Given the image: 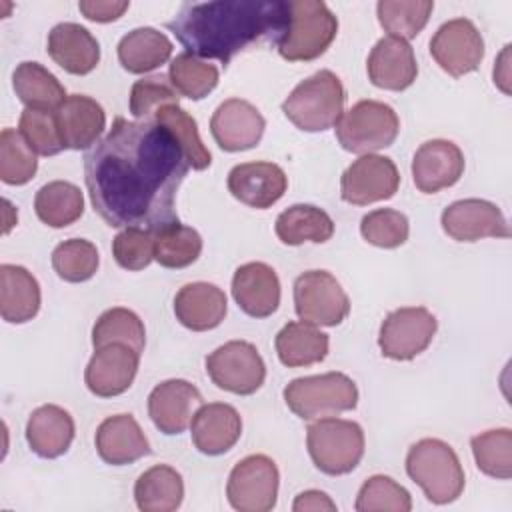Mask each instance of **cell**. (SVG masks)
<instances>
[{
  "mask_svg": "<svg viewBox=\"0 0 512 512\" xmlns=\"http://www.w3.org/2000/svg\"><path fill=\"white\" fill-rule=\"evenodd\" d=\"M294 308L304 322L338 326L350 312V300L330 272L308 270L294 280Z\"/></svg>",
  "mask_w": 512,
  "mask_h": 512,
  "instance_id": "11",
  "label": "cell"
},
{
  "mask_svg": "<svg viewBox=\"0 0 512 512\" xmlns=\"http://www.w3.org/2000/svg\"><path fill=\"white\" fill-rule=\"evenodd\" d=\"M354 508L358 512H410V492L384 474L370 476L358 490Z\"/></svg>",
  "mask_w": 512,
  "mask_h": 512,
  "instance_id": "44",
  "label": "cell"
},
{
  "mask_svg": "<svg viewBox=\"0 0 512 512\" xmlns=\"http://www.w3.org/2000/svg\"><path fill=\"white\" fill-rule=\"evenodd\" d=\"M12 88L26 108L56 110L66 100L60 80L38 62H20L12 72Z\"/></svg>",
  "mask_w": 512,
  "mask_h": 512,
  "instance_id": "34",
  "label": "cell"
},
{
  "mask_svg": "<svg viewBox=\"0 0 512 512\" xmlns=\"http://www.w3.org/2000/svg\"><path fill=\"white\" fill-rule=\"evenodd\" d=\"M284 402L298 418L318 420L354 410L358 404V388L354 380L342 372L304 376L284 388Z\"/></svg>",
  "mask_w": 512,
  "mask_h": 512,
  "instance_id": "7",
  "label": "cell"
},
{
  "mask_svg": "<svg viewBox=\"0 0 512 512\" xmlns=\"http://www.w3.org/2000/svg\"><path fill=\"white\" fill-rule=\"evenodd\" d=\"M306 446L320 472L342 476L352 472L364 456V430L354 420L318 418L306 430Z\"/></svg>",
  "mask_w": 512,
  "mask_h": 512,
  "instance_id": "6",
  "label": "cell"
},
{
  "mask_svg": "<svg viewBox=\"0 0 512 512\" xmlns=\"http://www.w3.org/2000/svg\"><path fill=\"white\" fill-rule=\"evenodd\" d=\"M98 250L90 240L70 238L52 252V268L66 282H86L98 270Z\"/></svg>",
  "mask_w": 512,
  "mask_h": 512,
  "instance_id": "43",
  "label": "cell"
},
{
  "mask_svg": "<svg viewBox=\"0 0 512 512\" xmlns=\"http://www.w3.org/2000/svg\"><path fill=\"white\" fill-rule=\"evenodd\" d=\"M130 2L128 0H82L78 4L80 12L92 20V22H112L118 20L126 10Z\"/></svg>",
  "mask_w": 512,
  "mask_h": 512,
  "instance_id": "49",
  "label": "cell"
},
{
  "mask_svg": "<svg viewBox=\"0 0 512 512\" xmlns=\"http://www.w3.org/2000/svg\"><path fill=\"white\" fill-rule=\"evenodd\" d=\"M280 362L288 368L312 366L326 358L330 338L310 322H288L274 340Z\"/></svg>",
  "mask_w": 512,
  "mask_h": 512,
  "instance_id": "30",
  "label": "cell"
},
{
  "mask_svg": "<svg viewBox=\"0 0 512 512\" xmlns=\"http://www.w3.org/2000/svg\"><path fill=\"white\" fill-rule=\"evenodd\" d=\"M40 310V284L24 266H0V314L10 324H24Z\"/></svg>",
  "mask_w": 512,
  "mask_h": 512,
  "instance_id": "29",
  "label": "cell"
},
{
  "mask_svg": "<svg viewBox=\"0 0 512 512\" xmlns=\"http://www.w3.org/2000/svg\"><path fill=\"white\" fill-rule=\"evenodd\" d=\"M18 132L26 144L40 156H54L64 150L56 114L52 110L24 108L18 122Z\"/></svg>",
  "mask_w": 512,
  "mask_h": 512,
  "instance_id": "46",
  "label": "cell"
},
{
  "mask_svg": "<svg viewBox=\"0 0 512 512\" xmlns=\"http://www.w3.org/2000/svg\"><path fill=\"white\" fill-rule=\"evenodd\" d=\"M344 86L330 70H318L302 80L282 102L284 116L304 132H324L344 114Z\"/></svg>",
  "mask_w": 512,
  "mask_h": 512,
  "instance_id": "4",
  "label": "cell"
},
{
  "mask_svg": "<svg viewBox=\"0 0 512 512\" xmlns=\"http://www.w3.org/2000/svg\"><path fill=\"white\" fill-rule=\"evenodd\" d=\"M112 256L124 270H144L154 260V234L142 228H124L112 240Z\"/></svg>",
  "mask_w": 512,
  "mask_h": 512,
  "instance_id": "48",
  "label": "cell"
},
{
  "mask_svg": "<svg viewBox=\"0 0 512 512\" xmlns=\"http://www.w3.org/2000/svg\"><path fill=\"white\" fill-rule=\"evenodd\" d=\"M338 34V18L322 0H292L290 20L278 52L288 62H310L322 56Z\"/></svg>",
  "mask_w": 512,
  "mask_h": 512,
  "instance_id": "5",
  "label": "cell"
},
{
  "mask_svg": "<svg viewBox=\"0 0 512 512\" xmlns=\"http://www.w3.org/2000/svg\"><path fill=\"white\" fill-rule=\"evenodd\" d=\"M430 54L444 72L460 78L480 66L484 58V38L472 20L452 18L434 32Z\"/></svg>",
  "mask_w": 512,
  "mask_h": 512,
  "instance_id": "13",
  "label": "cell"
},
{
  "mask_svg": "<svg viewBox=\"0 0 512 512\" xmlns=\"http://www.w3.org/2000/svg\"><path fill=\"white\" fill-rule=\"evenodd\" d=\"M108 344H124L142 354L146 344V330L140 316L122 306L102 312L92 326V346L102 348Z\"/></svg>",
  "mask_w": 512,
  "mask_h": 512,
  "instance_id": "37",
  "label": "cell"
},
{
  "mask_svg": "<svg viewBox=\"0 0 512 512\" xmlns=\"http://www.w3.org/2000/svg\"><path fill=\"white\" fill-rule=\"evenodd\" d=\"M168 78L178 94L190 100H202L216 88L220 72L214 64L204 62L194 54L182 52L170 62Z\"/></svg>",
  "mask_w": 512,
  "mask_h": 512,
  "instance_id": "41",
  "label": "cell"
},
{
  "mask_svg": "<svg viewBox=\"0 0 512 512\" xmlns=\"http://www.w3.org/2000/svg\"><path fill=\"white\" fill-rule=\"evenodd\" d=\"M228 192L250 208H270L288 186L284 170L274 162H244L228 172Z\"/></svg>",
  "mask_w": 512,
  "mask_h": 512,
  "instance_id": "20",
  "label": "cell"
},
{
  "mask_svg": "<svg viewBox=\"0 0 512 512\" xmlns=\"http://www.w3.org/2000/svg\"><path fill=\"white\" fill-rule=\"evenodd\" d=\"M464 174L462 150L442 138L420 144L412 158V178L420 192L434 194L442 188L454 186Z\"/></svg>",
  "mask_w": 512,
  "mask_h": 512,
  "instance_id": "19",
  "label": "cell"
},
{
  "mask_svg": "<svg viewBox=\"0 0 512 512\" xmlns=\"http://www.w3.org/2000/svg\"><path fill=\"white\" fill-rule=\"evenodd\" d=\"M96 452L110 466H124L150 454V442L132 414L102 420L96 430Z\"/></svg>",
  "mask_w": 512,
  "mask_h": 512,
  "instance_id": "25",
  "label": "cell"
},
{
  "mask_svg": "<svg viewBox=\"0 0 512 512\" xmlns=\"http://www.w3.org/2000/svg\"><path fill=\"white\" fill-rule=\"evenodd\" d=\"M200 406V390L192 382L180 378L160 382L148 396V416L154 426L168 436L184 432Z\"/></svg>",
  "mask_w": 512,
  "mask_h": 512,
  "instance_id": "16",
  "label": "cell"
},
{
  "mask_svg": "<svg viewBox=\"0 0 512 512\" xmlns=\"http://www.w3.org/2000/svg\"><path fill=\"white\" fill-rule=\"evenodd\" d=\"M436 328L438 322L428 308H398L382 320L378 346L390 360H412L430 346Z\"/></svg>",
  "mask_w": 512,
  "mask_h": 512,
  "instance_id": "12",
  "label": "cell"
},
{
  "mask_svg": "<svg viewBox=\"0 0 512 512\" xmlns=\"http://www.w3.org/2000/svg\"><path fill=\"white\" fill-rule=\"evenodd\" d=\"M50 58L70 74L84 76L100 62V44L92 32L76 22H60L48 32Z\"/></svg>",
  "mask_w": 512,
  "mask_h": 512,
  "instance_id": "26",
  "label": "cell"
},
{
  "mask_svg": "<svg viewBox=\"0 0 512 512\" xmlns=\"http://www.w3.org/2000/svg\"><path fill=\"white\" fill-rule=\"evenodd\" d=\"M226 310V294L210 282L184 284L174 296L176 320L194 332H206L220 326Z\"/></svg>",
  "mask_w": 512,
  "mask_h": 512,
  "instance_id": "27",
  "label": "cell"
},
{
  "mask_svg": "<svg viewBox=\"0 0 512 512\" xmlns=\"http://www.w3.org/2000/svg\"><path fill=\"white\" fill-rule=\"evenodd\" d=\"M154 122L164 126L174 136V140L182 148L190 168L204 170L210 166L212 156L200 140L196 120L186 110H182L178 104H168L156 112Z\"/></svg>",
  "mask_w": 512,
  "mask_h": 512,
  "instance_id": "39",
  "label": "cell"
},
{
  "mask_svg": "<svg viewBox=\"0 0 512 512\" xmlns=\"http://www.w3.org/2000/svg\"><path fill=\"white\" fill-rule=\"evenodd\" d=\"M360 234L372 246L398 248L408 240L410 224L402 212L392 208H378L362 216Z\"/></svg>",
  "mask_w": 512,
  "mask_h": 512,
  "instance_id": "47",
  "label": "cell"
},
{
  "mask_svg": "<svg viewBox=\"0 0 512 512\" xmlns=\"http://www.w3.org/2000/svg\"><path fill=\"white\" fill-rule=\"evenodd\" d=\"M206 372L218 388L250 396L264 384L266 364L254 344L230 340L206 356Z\"/></svg>",
  "mask_w": 512,
  "mask_h": 512,
  "instance_id": "9",
  "label": "cell"
},
{
  "mask_svg": "<svg viewBox=\"0 0 512 512\" xmlns=\"http://www.w3.org/2000/svg\"><path fill=\"white\" fill-rule=\"evenodd\" d=\"M266 120L256 106L240 98L224 100L212 114L210 132L226 152H242L258 146Z\"/></svg>",
  "mask_w": 512,
  "mask_h": 512,
  "instance_id": "17",
  "label": "cell"
},
{
  "mask_svg": "<svg viewBox=\"0 0 512 512\" xmlns=\"http://www.w3.org/2000/svg\"><path fill=\"white\" fill-rule=\"evenodd\" d=\"M400 130L398 114L380 100H360L336 124L340 146L354 154H374L392 146Z\"/></svg>",
  "mask_w": 512,
  "mask_h": 512,
  "instance_id": "8",
  "label": "cell"
},
{
  "mask_svg": "<svg viewBox=\"0 0 512 512\" xmlns=\"http://www.w3.org/2000/svg\"><path fill=\"white\" fill-rule=\"evenodd\" d=\"M188 162L174 136L154 120L114 118L84 156L94 210L114 228L158 230L176 218V192Z\"/></svg>",
  "mask_w": 512,
  "mask_h": 512,
  "instance_id": "1",
  "label": "cell"
},
{
  "mask_svg": "<svg viewBox=\"0 0 512 512\" xmlns=\"http://www.w3.org/2000/svg\"><path fill=\"white\" fill-rule=\"evenodd\" d=\"M274 230L278 240L288 246H300L304 242L322 244L332 238L334 222L318 206L294 204L278 214Z\"/></svg>",
  "mask_w": 512,
  "mask_h": 512,
  "instance_id": "33",
  "label": "cell"
},
{
  "mask_svg": "<svg viewBox=\"0 0 512 512\" xmlns=\"http://www.w3.org/2000/svg\"><path fill=\"white\" fill-rule=\"evenodd\" d=\"M154 234V260L164 268H186L194 264L202 252L200 234L178 220L160 226Z\"/></svg>",
  "mask_w": 512,
  "mask_h": 512,
  "instance_id": "36",
  "label": "cell"
},
{
  "mask_svg": "<svg viewBox=\"0 0 512 512\" xmlns=\"http://www.w3.org/2000/svg\"><path fill=\"white\" fill-rule=\"evenodd\" d=\"M36 170V152L18 130L4 128L0 132V180L10 186H22L34 178Z\"/></svg>",
  "mask_w": 512,
  "mask_h": 512,
  "instance_id": "42",
  "label": "cell"
},
{
  "mask_svg": "<svg viewBox=\"0 0 512 512\" xmlns=\"http://www.w3.org/2000/svg\"><path fill=\"white\" fill-rule=\"evenodd\" d=\"M170 38L150 26L134 28L118 42V60L130 74H146L156 70L172 56Z\"/></svg>",
  "mask_w": 512,
  "mask_h": 512,
  "instance_id": "31",
  "label": "cell"
},
{
  "mask_svg": "<svg viewBox=\"0 0 512 512\" xmlns=\"http://www.w3.org/2000/svg\"><path fill=\"white\" fill-rule=\"evenodd\" d=\"M508 52H510V46H504V50L500 54V60L494 66V84H498L506 94L510 92L506 88V82H508Z\"/></svg>",
  "mask_w": 512,
  "mask_h": 512,
  "instance_id": "51",
  "label": "cell"
},
{
  "mask_svg": "<svg viewBox=\"0 0 512 512\" xmlns=\"http://www.w3.org/2000/svg\"><path fill=\"white\" fill-rule=\"evenodd\" d=\"M180 94L164 74L136 80L130 90V114L136 120H154L156 112L168 104H178Z\"/></svg>",
  "mask_w": 512,
  "mask_h": 512,
  "instance_id": "45",
  "label": "cell"
},
{
  "mask_svg": "<svg viewBox=\"0 0 512 512\" xmlns=\"http://www.w3.org/2000/svg\"><path fill=\"white\" fill-rule=\"evenodd\" d=\"M368 78L374 86L400 92L412 86L418 76V62L412 46L406 40L384 36L368 54Z\"/></svg>",
  "mask_w": 512,
  "mask_h": 512,
  "instance_id": "21",
  "label": "cell"
},
{
  "mask_svg": "<svg viewBox=\"0 0 512 512\" xmlns=\"http://www.w3.org/2000/svg\"><path fill=\"white\" fill-rule=\"evenodd\" d=\"M232 296L248 316L266 318L280 306L278 274L264 262H246L232 276Z\"/></svg>",
  "mask_w": 512,
  "mask_h": 512,
  "instance_id": "22",
  "label": "cell"
},
{
  "mask_svg": "<svg viewBox=\"0 0 512 512\" xmlns=\"http://www.w3.org/2000/svg\"><path fill=\"white\" fill-rule=\"evenodd\" d=\"M134 498L142 512H172L182 504L184 480L172 466H152L138 476Z\"/></svg>",
  "mask_w": 512,
  "mask_h": 512,
  "instance_id": "32",
  "label": "cell"
},
{
  "mask_svg": "<svg viewBox=\"0 0 512 512\" xmlns=\"http://www.w3.org/2000/svg\"><path fill=\"white\" fill-rule=\"evenodd\" d=\"M140 354L124 344H108L94 348L86 366L84 382L94 396L112 398L124 394L138 372Z\"/></svg>",
  "mask_w": 512,
  "mask_h": 512,
  "instance_id": "18",
  "label": "cell"
},
{
  "mask_svg": "<svg viewBox=\"0 0 512 512\" xmlns=\"http://www.w3.org/2000/svg\"><path fill=\"white\" fill-rule=\"evenodd\" d=\"M190 434L198 452L206 456H220L240 440L242 418L230 404H202L190 422Z\"/></svg>",
  "mask_w": 512,
  "mask_h": 512,
  "instance_id": "23",
  "label": "cell"
},
{
  "mask_svg": "<svg viewBox=\"0 0 512 512\" xmlns=\"http://www.w3.org/2000/svg\"><path fill=\"white\" fill-rule=\"evenodd\" d=\"M74 418L56 404H44L32 410L26 422V442L40 458H58L68 452L74 440Z\"/></svg>",
  "mask_w": 512,
  "mask_h": 512,
  "instance_id": "28",
  "label": "cell"
},
{
  "mask_svg": "<svg viewBox=\"0 0 512 512\" xmlns=\"http://www.w3.org/2000/svg\"><path fill=\"white\" fill-rule=\"evenodd\" d=\"M54 114L62 144L70 150H84L94 146L106 128L104 108L94 98L84 94L66 96Z\"/></svg>",
  "mask_w": 512,
  "mask_h": 512,
  "instance_id": "24",
  "label": "cell"
},
{
  "mask_svg": "<svg viewBox=\"0 0 512 512\" xmlns=\"http://www.w3.org/2000/svg\"><path fill=\"white\" fill-rule=\"evenodd\" d=\"M474 462L486 476L508 480L512 476V430L496 428L472 436Z\"/></svg>",
  "mask_w": 512,
  "mask_h": 512,
  "instance_id": "40",
  "label": "cell"
},
{
  "mask_svg": "<svg viewBox=\"0 0 512 512\" xmlns=\"http://www.w3.org/2000/svg\"><path fill=\"white\" fill-rule=\"evenodd\" d=\"M290 2L216 0L184 4L166 24L188 54L214 58L224 66L244 48L262 40H280L288 28Z\"/></svg>",
  "mask_w": 512,
  "mask_h": 512,
  "instance_id": "2",
  "label": "cell"
},
{
  "mask_svg": "<svg viewBox=\"0 0 512 512\" xmlns=\"http://www.w3.org/2000/svg\"><path fill=\"white\" fill-rule=\"evenodd\" d=\"M34 210L40 222L50 228H66L84 212L82 190L66 180L44 184L34 196Z\"/></svg>",
  "mask_w": 512,
  "mask_h": 512,
  "instance_id": "35",
  "label": "cell"
},
{
  "mask_svg": "<svg viewBox=\"0 0 512 512\" xmlns=\"http://www.w3.org/2000/svg\"><path fill=\"white\" fill-rule=\"evenodd\" d=\"M406 472L434 504L454 502L466 484L458 454L438 438H422L410 446Z\"/></svg>",
  "mask_w": 512,
  "mask_h": 512,
  "instance_id": "3",
  "label": "cell"
},
{
  "mask_svg": "<svg viewBox=\"0 0 512 512\" xmlns=\"http://www.w3.org/2000/svg\"><path fill=\"white\" fill-rule=\"evenodd\" d=\"M432 10V0H380L376 4L380 26L388 32V36L406 42L422 32Z\"/></svg>",
  "mask_w": 512,
  "mask_h": 512,
  "instance_id": "38",
  "label": "cell"
},
{
  "mask_svg": "<svg viewBox=\"0 0 512 512\" xmlns=\"http://www.w3.org/2000/svg\"><path fill=\"white\" fill-rule=\"evenodd\" d=\"M400 174L388 156L364 154L354 160L340 178V196L354 206L388 200L398 192Z\"/></svg>",
  "mask_w": 512,
  "mask_h": 512,
  "instance_id": "14",
  "label": "cell"
},
{
  "mask_svg": "<svg viewBox=\"0 0 512 512\" xmlns=\"http://www.w3.org/2000/svg\"><path fill=\"white\" fill-rule=\"evenodd\" d=\"M280 474L276 462L264 454L242 458L230 472L226 496L234 510L268 512L276 506Z\"/></svg>",
  "mask_w": 512,
  "mask_h": 512,
  "instance_id": "10",
  "label": "cell"
},
{
  "mask_svg": "<svg viewBox=\"0 0 512 512\" xmlns=\"http://www.w3.org/2000/svg\"><path fill=\"white\" fill-rule=\"evenodd\" d=\"M292 510L294 512H322V510H328V512H334L336 510V504L330 500L328 494L320 492V490H306V492H300L292 504Z\"/></svg>",
  "mask_w": 512,
  "mask_h": 512,
  "instance_id": "50",
  "label": "cell"
},
{
  "mask_svg": "<svg viewBox=\"0 0 512 512\" xmlns=\"http://www.w3.org/2000/svg\"><path fill=\"white\" fill-rule=\"evenodd\" d=\"M442 230L458 242H476L480 238H508L510 228L502 210L480 198L456 200L440 216Z\"/></svg>",
  "mask_w": 512,
  "mask_h": 512,
  "instance_id": "15",
  "label": "cell"
}]
</instances>
